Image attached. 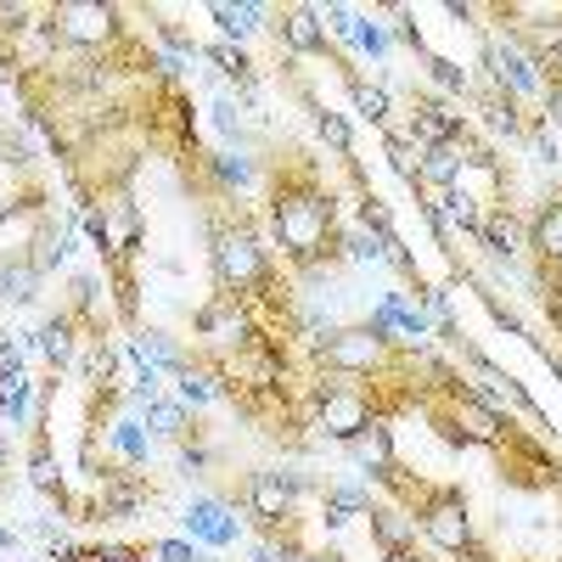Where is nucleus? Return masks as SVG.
Masks as SVG:
<instances>
[{
	"label": "nucleus",
	"mask_w": 562,
	"mask_h": 562,
	"mask_svg": "<svg viewBox=\"0 0 562 562\" xmlns=\"http://www.w3.org/2000/svg\"><path fill=\"white\" fill-rule=\"evenodd\" d=\"M265 231L276 243V259L288 265L293 281H321L344 259V209L338 192L321 180V169L288 147V158H276L265 169Z\"/></svg>",
	"instance_id": "obj_1"
},
{
	"label": "nucleus",
	"mask_w": 562,
	"mask_h": 562,
	"mask_svg": "<svg viewBox=\"0 0 562 562\" xmlns=\"http://www.w3.org/2000/svg\"><path fill=\"white\" fill-rule=\"evenodd\" d=\"M135 12L113 7V0H52V23L63 34L68 52L79 57H119L124 45H135Z\"/></svg>",
	"instance_id": "obj_2"
},
{
	"label": "nucleus",
	"mask_w": 562,
	"mask_h": 562,
	"mask_svg": "<svg viewBox=\"0 0 562 562\" xmlns=\"http://www.w3.org/2000/svg\"><path fill=\"white\" fill-rule=\"evenodd\" d=\"M192 333H198V355H220V360H237V355H248V349H259L270 338L265 321L243 299H231V293H209L198 304Z\"/></svg>",
	"instance_id": "obj_3"
},
{
	"label": "nucleus",
	"mask_w": 562,
	"mask_h": 562,
	"mask_svg": "<svg viewBox=\"0 0 562 562\" xmlns=\"http://www.w3.org/2000/svg\"><path fill=\"white\" fill-rule=\"evenodd\" d=\"M495 479L518 495H551L557 479H562V461L551 456V445L529 428H518L501 450H495Z\"/></svg>",
	"instance_id": "obj_4"
},
{
	"label": "nucleus",
	"mask_w": 562,
	"mask_h": 562,
	"mask_svg": "<svg viewBox=\"0 0 562 562\" xmlns=\"http://www.w3.org/2000/svg\"><path fill=\"white\" fill-rule=\"evenodd\" d=\"M467 124H473V113H461V102L439 97V90H411L405 113H400V130H405V140L416 153L445 147V140H456Z\"/></svg>",
	"instance_id": "obj_5"
},
{
	"label": "nucleus",
	"mask_w": 562,
	"mask_h": 562,
	"mask_svg": "<svg viewBox=\"0 0 562 562\" xmlns=\"http://www.w3.org/2000/svg\"><path fill=\"white\" fill-rule=\"evenodd\" d=\"M270 40H276V52L288 57V63H304V57H333L338 45L333 34H326L321 12L315 7H299V0H288V7H270Z\"/></svg>",
	"instance_id": "obj_6"
},
{
	"label": "nucleus",
	"mask_w": 562,
	"mask_h": 562,
	"mask_svg": "<svg viewBox=\"0 0 562 562\" xmlns=\"http://www.w3.org/2000/svg\"><path fill=\"white\" fill-rule=\"evenodd\" d=\"M231 506H243L259 529H270V524H293V518H299V495L281 484L276 467H259V473L237 479V490H231Z\"/></svg>",
	"instance_id": "obj_7"
},
{
	"label": "nucleus",
	"mask_w": 562,
	"mask_h": 562,
	"mask_svg": "<svg viewBox=\"0 0 562 562\" xmlns=\"http://www.w3.org/2000/svg\"><path fill=\"white\" fill-rule=\"evenodd\" d=\"M479 248H484L501 270L524 265V259H529V220H524V209H512V203H484Z\"/></svg>",
	"instance_id": "obj_8"
},
{
	"label": "nucleus",
	"mask_w": 562,
	"mask_h": 562,
	"mask_svg": "<svg viewBox=\"0 0 562 562\" xmlns=\"http://www.w3.org/2000/svg\"><path fill=\"white\" fill-rule=\"evenodd\" d=\"M186 540H198L203 551H231L243 540V524H237V506H231L225 495H192V506H186Z\"/></svg>",
	"instance_id": "obj_9"
},
{
	"label": "nucleus",
	"mask_w": 562,
	"mask_h": 562,
	"mask_svg": "<svg viewBox=\"0 0 562 562\" xmlns=\"http://www.w3.org/2000/svg\"><path fill=\"white\" fill-rule=\"evenodd\" d=\"M473 113L484 119V130H490L495 147H501V140H506V147H524V140H529V119H535V113H524V102L512 97V90L490 85V79L473 85Z\"/></svg>",
	"instance_id": "obj_10"
},
{
	"label": "nucleus",
	"mask_w": 562,
	"mask_h": 562,
	"mask_svg": "<svg viewBox=\"0 0 562 562\" xmlns=\"http://www.w3.org/2000/svg\"><path fill=\"white\" fill-rule=\"evenodd\" d=\"M29 484L45 495V501H57V512L63 518H74V490H68V473H63V461H57V450H52V428H34L29 434Z\"/></svg>",
	"instance_id": "obj_11"
},
{
	"label": "nucleus",
	"mask_w": 562,
	"mask_h": 562,
	"mask_svg": "<svg viewBox=\"0 0 562 562\" xmlns=\"http://www.w3.org/2000/svg\"><path fill=\"white\" fill-rule=\"evenodd\" d=\"M366 529H371V546H378V562H422L416 551V524L394 501H378L366 512Z\"/></svg>",
	"instance_id": "obj_12"
},
{
	"label": "nucleus",
	"mask_w": 562,
	"mask_h": 562,
	"mask_svg": "<svg viewBox=\"0 0 562 562\" xmlns=\"http://www.w3.org/2000/svg\"><path fill=\"white\" fill-rule=\"evenodd\" d=\"M29 349H40V360L52 366V378H63V371L79 366V349H85V333H79V321L74 315H45L34 333H29Z\"/></svg>",
	"instance_id": "obj_13"
},
{
	"label": "nucleus",
	"mask_w": 562,
	"mask_h": 562,
	"mask_svg": "<svg viewBox=\"0 0 562 562\" xmlns=\"http://www.w3.org/2000/svg\"><path fill=\"white\" fill-rule=\"evenodd\" d=\"M524 220H529V259L535 265H562V186H551Z\"/></svg>",
	"instance_id": "obj_14"
},
{
	"label": "nucleus",
	"mask_w": 562,
	"mask_h": 562,
	"mask_svg": "<svg viewBox=\"0 0 562 562\" xmlns=\"http://www.w3.org/2000/svg\"><path fill=\"white\" fill-rule=\"evenodd\" d=\"M293 97L304 102V113H310V124H315V135L326 140V147H333V158H338L344 169H349V164H360V158H355V130H349V119H344V113H333V108H326V102L315 97V90H310L304 79L293 85Z\"/></svg>",
	"instance_id": "obj_15"
},
{
	"label": "nucleus",
	"mask_w": 562,
	"mask_h": 562,
	"mask_svg": "<svg viewBox=\"0 0 562 562\" xmlns=\"http://www.w3.org/2000/svg\"><path fill=\"white\" fill-rule=\"evenodd\" d=\"M203 63H214L231 85H237V102L254 113L259 108V63L248 57V45H231V40H214L203 45Z\"/></svg>",
	"instance_id": "obj_16"
},
{
	"label": "nucleus",
	"mask_w": 562,
	"mask_h": 562,
	"mask_svg": "<svg viewBox=\"0 0 562 562\" xmlns=\"http://www.w3.org/2000/svg\"><path fill=\"white\" fill-rule=\"evenodd\" d=\"M140 422H147L153 439H169V445H186L192 434H203L198 411L180 405V400H153V405H140Z\"/></svg>",
	"instance_id": "obj_17"
},
{
	"label": "nucleus",
	"mask_w": 562,
	"mask_h": 562,
	"mask_svg": "<svg viewBox=\"0 0 562 562\" xmlns=\"http://www.w3.org/2000/svg\"><path fill=\"white\" fill-rule=\"evenodd\" d=\"M321 518H326V529H344V524H355V518H366L371 506H378V495H371L366 484H321Z\"/></svg>",
	"instance_id": "obj_18"
},
{
	"label": "nucleus",
	"mask_w": 562,
	"mask_h": 562,
	"mask_svg": "<svg viewBox=\"0 0 562 562\" xmlns=\"http://www.w3.org/2000/svg\"><path fill=\"white\" fill-rule=\"evenodd\" d=\"M45 288V276L29 265V254H0V304H34Z\"/></svg>",
	"instance_id": "obj_19"
},
{
	"label": "nucleus",
	"mask_w": 562,
	"mask_h": 562,
	"mask_svg": "<svg viewBox=\"0 0 562 562\" xmlns=\"http://www.w3.org/2000/svg\"><path fill=\"white\" fill-rule=\"evenodd\" d=\"M209 18L225 29V40H231V45H243V40H254V34L270 23V7H265V0H243V7H225V0H214Z\"/></svg>",
	"instance_id": "obj_20"
},
{
	"label": "nucleus",
	"mask_w": 562,
	"mask_h": 562,
	"mask_svg": "<svg viewBox=\"0 0 562 562\" xmlns=\"http://www.w3.org/2000/svg\"><path fill=\"white\" fill-rule=\"evenodd\" d=\"M108 445L119 450L113 461H124V467H147V456H153V434H147V422H135V416L108 422Z\"/></svg>",
	"instance_id": "obj_21"
},
{
	"label": "nucleus",
	"mask_w": 562,
	"mask_h": 562,
	"mask_svg": "<svg viewBox=\"0 0 562 562\" xmlns=\"http://www.w3.org/2000/svg\"><path fill=\"white\" fill-rule=\"evenodd\" d=\"M422 68H428V79H434L439 97H450V102H473V74H467L456 57L428 52V57H422Z\"/></svg>",
	"instance_id": "obj_22"
},
{
	"label": "nucleus",
	"mask_w": 562,
	"mask_h": 562,
	"mask_svg": "<svg viewBox=\"0 0 562 562\" xmlns=\"http://www.w3.org/2000/svg\"><path fill=\"white\" fill-rule=\"evenodd\" d=\"M130 338H135V349H140V355H147V360L164 371V378H169L175 366H186V349H180V344L164 333V326H135Z\"/></svg>",
	"instance_id": "obj_23"
},
{
	"label": "nucleus",
	"mask_w": 562,
	"mask_h": 562,
	"mask_svg": "<svg viewBox=\"0 0 562 562\" xmlns=\"http://www.w3.org/2000/svg\"><path fill=\"white\" fill-rule=\"evenodd\" d=\"M439 209L450 220V231H461V237L479 243V220H484V203L467 192V186H456V192H439Z\"/></svg>",
	"instance_id": "obj_24"
},
{
	"label": "nucleus",
	"mask_w": 562,
	"mask_h": 562,
	"mask_svg": "<svg viewBox=\"0 0 562 562\" xmlns=\"http://www.w3.org/2000/svg\"><path fill=\"white\" fill-rule=\"evenodd\" d=\"M175 467H180L186 479H203V473H214V467H220V450L209 445V434H192L186 445H175Z\"/></svg>",
	"instance_id": "obj_25"
},
{
	"label": "nucleus",
	"mask_w": 562,
	"mask_h": 562,
	"mask_svg": "<svg viewBox=\"0 0 562 562\" xmlns=\"http://www.w3.org/2000/svg\"><path fill=\"white\" fill-rule=\"evenodd\" d=\"M355 45H360L371 63H389V57H394V29L378 23L371 12H360V23H355Z\"/></svg>",
	"instance_id": "obj_26"
},
{
	"label": "nucleus",
	"mask_w": 562,
	"mask_h": 562,
	"mask_svg": "<svg viewBox=\"0 0 562 562\" xmlns=\"http://www.w3.org/2000/svg\"><path fill=\"white\" fill-rule=\"evenodd\" d=\"M383 158H389V169H394L405 186H416V147L405 140V130H400V124H389V130H383Z\"/></svg>",
	"instance_id": "obj_27"
},
{
	"label": "nucleus",
	"mask_w": 562,
	"mask_h": 562,
	"mask_svg": "<svg viewBox=\"0 0 562 562\" xmlns=\"http://www.w3.org/2000/svg\"><path fill=\"white\" fill-rule=\"evenodd\" d=\"M344 259H360V265H383L389 254H383V243L371 237L366 225H349V231H344Z\"/></svg>",
	"instance_id": "obj_28"
},
{
	"label": "nucleus",
	"mask_w": 562,
	"mask_h": 562,
	"mask_svg": "<svg viewBox=\"0 0 562 562\" xmlns=\"http://www.w3.org/2000/svg\"><path fill=\"white\" fill-rule=\"evenodd\" d=\"M315 12H321V23H326L333 40H355V23H360L355 7H338V0H333V7H315Z\"/></svg>",
	"instance_id": "obj_29"
},
{
	"label": "nucleus",
	"mask_w": 562,
	"mask_h": 562,
	"mask_svg": "<svg viewBox=\"0 0 562 562\" xmlns=\"http://www.w3.org/2000/svg\"><path fill=\"white\" fill-rule=\"evenodd\" d=\"M147 551H153L158 562H198V557H203L198 540H147Z\"/></svg>",
	"instance_id": "obj_30"
},
{
	"label": "nucleus",
	"mask_w": 562,
	"mask_h": 562,
	"mask_svg": "<svg viewBox=\"0 0 562 562\" xmlns=\"http://www.w3.org/2000/svg\"><path fill=\"white\" fill-rule=\"evenodd\" d=\"M79 231L90 243H97V254H113V225H108V209H90L85 220H79Z\"/></svg>",
	"instance_id": "obj_31"
},
{
	"label": "nucleus",
	"mask_w": 562,
	"mask_h": 562,
	"mask_svg": "<svg viewBox=\"0 0 562 562\" xmlns=\"http://www.w3.org/2000/svg\"><path fill=\"white\" fill-rule=\"evenodd\" d=\"M23 349H29V338L18 344V333L0 326V371H23Z\"/></svg>",
	"instance_id": "obj_32"
},
{
	"label": "nucleus",
	"mask_w": 562,
	"mask_h": 562,
	"mask_svg": "<svg viewBox=\"0 0 562 562\" xmlns=\"http://www.w3.org/2000/svg\"><path fill=\"white\" fill-rule=\"evenodd\" d=\"M445 18H456V23H473V29H484L479 18H490V7H479V0H445Z\"/></svg>",
	"instance_id": "obj_33"
},
{
	"label": "nucleus",
	"mask_w": 562,
	"mask_h": 562,
	"mask_svg": "<svg viewBox=\"0 0 562 562\" xmlns=\"http://www.w3.org/2000/svg\"><path fill=\"white\" fill-rule=\"evenodd\" d=\"M540 108H546L540 119L562 130V74H557V79H546V97H540Z\"/></svg>",
	"instance_id": "obj_34"
},
{
	"label": "nucleus",
	"mask_w": 562,
	"mask_h": 562,
	"mask_svg": "<svg viewBox=\"0 0 562 562\" xmlns=\"http://www.w3.org/2000/svg\"><path fill=\"white\" fill-rule=\"evenodd\" d=\"M248 557H254V562H293V557L281 551L276 540H254V546H248Z\"/></svg>",
	"instance_id": "obj_35"
},
{
	"label": "nucleus",
	"mask_w": 562,
	"mask_h": 562,
	"mask_svg": "<svg viewBox=\"0 0 562 562\" xmlns=\"http://www.w3.org/2000/svg\"><path fill=\"white\" fill-rule=\"evenodd\" d=\"M18 546H23V535H18V529H0V551H18Z\"/></svg>",
	"instance_id": "obj_36"
},
{
	"label": "nucleus",
	"mask_w": 562,
	"mask_h": 562,
	"mask_svg": "<svg viewBox=\"0 0 562 562\" xmlns=\"http://www.w3.org/2000/svg\"><path fill=\"white\" fill-rule=\"evenodd\" d=\"M7 467H12V439L0 434V473H7Z\"/></svg>",
	"instance_id": "obj_37"
},
{
	"label": "nucleus",
	"mask_w": 562,
	"mask_h": 562,
	"mask_svg": "<svg viewBox=\"0 0 562 562\" xmlns=\"http://www.w3.org/2000/svg\"><path fill=\"white\" fill-rule=\"evenodd\" d=\"M198 562H220V557H214V551H203V557H198Z\"/></svg>",
	"instance_id": "obj_38"
},
{
	"label": "nucleus",
	"mask_w": 562,
	"mask_h": 562,
	"mask_svg": "<svg viewBox=\"0 0 562 562\" xmlns=\"http://www.w3.org/2000/svg\"><path fill=\"white\" fill-rule=\"evenodd\" d=\"M551 495H557V506H562V479H557V490H551Z\"/></svg>",
	"instance_id": "obj_39"
},
{
	"label": "nucleus",
	"mask_w": 562,
	"mask_h": 562,
	"mask_svg": "<svg viewBox=\"0 0 562 562\" xmlns=\"http://www.w3.org/2000/svg\"><path fill=\"white\" fill-rule=\"evenodd\" d=\"M422 562H428V557H422Z\"/></svg>",
	"instance_id": "obj_40"
},
{
	"label": "nucleus",
	"mask_w": 562,
	"mask_h": 562,
	"mask_svg": "<svg viewBox=\"0 0 562 562\" xmlns=\"http://www.w3.org/2000/svg\"><path fill=\"white\" fill-rule=\"evenodd\" d=\"M85 562H90V557H85Z\"/></svg>",
	"instance_id": "obj_41"
},
{
	"label": "nucleus",
	"mask_w": 562,
	"mask_h": 562,
	"mask_svg": "<svg viewBox=\"0 0 562 562\" xmlns=\"http://www.w3.org/2000/svg\"><path fill=\"white\" fill-rule=\"evenodd\" d=\"M557 562H562V557H557Z\"/></svg>",
	"instance_id": "obj_42"
}]
</instances>
